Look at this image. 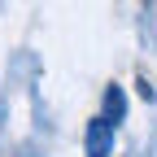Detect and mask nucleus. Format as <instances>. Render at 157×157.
Instances as JSON below:
<instances>
[{
  "label": "nucleus",
  "instance_id": "1",
  "mask_svg": "<svg viewBox=\"0 0 157 157\" xmlns=\"http://www.w3.org/2000/svg\"><path fill=\"white\" fill-rule=\"evenodd\" d=\"M109 148H113V122L92 118L87 122V157H109Z\"/></svg>",
  "mask_w": 157,
  "mask_h": 157
},
{
  "label": "nucleus",
  "instance_id": "2",
  "mask_svg": "<svg viewBox=\"0 0 157 157\" xmlns=\"http://www.w3.org/2000/svg\"><path fill=\"white\" fill-rule=\"evenodd\" d=\"M122 113H127L122 87H109V92H105V118H109V122H122Z\"/></svg>",
  "mask_w": 157,
  "mask_h": 157
}]
</instances>
